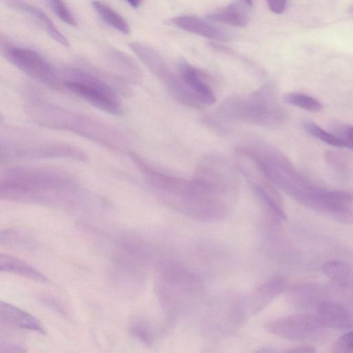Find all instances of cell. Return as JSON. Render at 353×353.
I'll return each mask as SVG.
<instances>
[{
	"instance_id": "obj_1",
	"label": "cell",
	"mask_w": 353,
	"mask_h": 353,
	"mask_svg": "<svg viewBox=\"0 0 353 353\" xmlns=\"http://www.w3.org/2000/svg\"><path fill=\"white\" fill-rule=\"evenodd\" d=\"M145 179L167 205L192 219L217 221L226 216L237 196L193 176L191 179L170 175L134 157Z\"/></svg>"
},
{
	"instance_id": "obj_2",
	"label": "cell",
	"mask_w": 353,
	"mask_h": 353,
	"mask_svg": "<svg viewBox=\"0 0 353 353\" xmlns=\"http://www.w3.org/2000/svg\"><path fill=\"white\" fill-rule=\"evenodd\" d=\"M155 293L170 320L190 314L201 303L204 288L194 272L171 259L157 264Z\"/></svg>"
},
{
	"instance_id": "obj_3",
	"label": "cell",
	"mask_w": 353,
	"mask_h": 353,
	"mask_svg": "<svg viewBox=\"0 0 353 353\" xmlns=\"http://www.w3.org/2000/svg\"><path fill=\"white\" fill-rule=\"evenodd\" d=\"M217 113L225 120L241 121L267 128L281 123L286 112L279 103L276 89L266 83L246 95L227 97L220 104Z\"/></svg>"
},
{
	"instance_id": "obj_4",
	"label": "cell",
	"mask_w": 353,
	"mask_h": 353,
	"mask_svg": "<svg viewBox=\"0 0 353 353\" xmlns=\"http://www.w3.org/2000/svg\"><path fill=\"white\" fill-rule=\"evenodd\" d=\"M240 147L254 159L276 188L301 204L315 185L296 170L280 149L272 143L261 140Z\"/></svg>"
},
{
	"instance_id": "obj_5",
	"label": "cell",
	"mask_w": 353,
	"mask_h": 353,
	"mask_svg": "<svg viewBox=\"0 0 353 353\" xmlns=\"http://www.w3.org/2000/svg\"><path fill=\"white\" fill-rule=\"evenodd\" d=\"M71 184L57 174L39 170L15 169L6 174L1 184L6 199L51 203L69 190Z\"/></svg>"
},
{
	"instance_id": "obj_6",
	"label": "cell",
	"mask_w": 353,
	"mask_h": 353,
	"mask_svg": "<svg viewBox=\"0 0 353 353\" xmlns=\"http://www.w3.org/2000/svg\"><path fill=\"white\" fill-rule=\"evenodd\" d=\"M130 48L141 62L166 87L171 96L178 102L190 108H198L199 101L179 77L168 65L160 54L150 46L140 41L128 43Z\"/></svg>"
},
{
	"instance_id": "obj_7",
	"label": "cell",
	"mask_w": 353,
	"mask_h": 353,
	"mask_svg": "<svg viewBox=\"0 0 353 353\" xmlns=\"http://www.w3.org/2000/svg\"><path fill=\"white\" fill-rule=\"evenodd\" d=\"M64 85L92 105L108 113L117 114L121 107L114 91L105 82L86 72L72 70Z\"/></svg>"
},
{
	"instance_id": "obj_8",
	"label": "cell",
	"mask_w": 353,
	"mask_h": 353,
	"mask_svg": "<svg viewBox=\"0 0 353 353\" xmlns=\"http://www.w3.org/2000/svg\"><path fill=\"white\" fill-rule=\"evenodd\" d=\"M246 316L244 299L230 294L219 297L212 303L204 326L212 336H222L237 330Z\"/></svg>"
},
{
	"instance_id": "obj_9",
	"label": "cell",
	"mask_w": 353,
	"mask_h": 353,
	"mask_svg": "<svg viewBox=\"0 0 353 353\" xmlns=\"http://www.w3.org/2000/svg\"><path fill=\"white\" fill-rule=\"evenodd\" d=\"M3 51L8 61L27 75L52 88L59 86L56 71L38 52L12 46H5Z\"/></svg>"
},
{
	"instance_id": "obj_10",
	"label": "cell",
	"mask_w": 353,
	"mask_h": 353,
	"mask_svg": "<svg viewBox=\"0 0 353 353\" xmlns=\"http://www.w3.org/2000/svg\"><path fill=\"white\" fill-rule=\"evenodd\" d=\"M323 327L316 315L299 313L270 321L267 329L279 337L293 341H303L316 337Z\"/></svg>"
},
{
	"instance_id": "obj_11",
	"label": "cell",
	"mask_w": 353,
	"mask_h": 353,
	"mask_svg": "<svg viewBox=\"0 0 353 353\" xmlns=\"http://www.w3.org/2000/svg\"><path fill=\"white\" fill-rule=\"evenodd\" d=\"M316 316L324 327L353 330V312L336 301L323 300L316 305Z\"/></svg>"
},
{
	"instance_id": "obj_12",
	"label": "cell",
	"mask_w": 353,
	"mask_h": 353,
	"mask_svg": "<svg viewBox=\"0 0 353 353\" xmlns=\"http://www.w3.org/2000/svg\"><path fill=\"white\" fill-rule=\"evenodd\" d=\"M286 280L283 276H274L258 285L244 299L248 315H254L270 304L285 290Z\"/></svg>"
},
{
	"instance_id": "obj_13",
	"label": "cell",
	"mask_w": 353,
	"mask_h": 353,
	"mask_svg": "<svg viewBox=\"0 0 353 353\" xmlns=\"http://www.w3.org/2000/svg\"><path fill=\"white\" fill-rule=\"evenodd\" d=\"M177 72L186 86L195 95L203 107L216 101L212 88L203 79L200 72L183 58L176 61Z\"/></svg>"
},
{
	"instance_id": "obj_14",
	"label": "cell",
	"mask_w": 353,
	"mask_h": 353,
	"mask_svg": "<svg viewBox=\"0 0 353 353\" xmlns=\"http://www.w3.org/2000/svg\"><path fill=\"white\" fill-rule=\"evenodd\" d=\"M178 28L205 38L226 41L232 39V33L217 24L195 16H179L172 19Z\"/></svg>"
},
{
	"instance_id": "obj_15",
	"label": "cell",
	"mask_w": 353,
	"mask_h": 353,
	"mask_svg": "<svg viewBox=\"0 0 353 353\" xmlns=\"http://www.w3.org/2000/svg\"><path fill=\"white\" fill-rule=\"evenodd\" d=\"M1 320L17 328L45 334L43 325L33 315L7 302H1Z\"/></svg>"
},
{
	"instance_id": "obj_16",
	"label": "cell",
	"mask_w": 353,
	"mask_h": 353,
	"mask_svg": "<svg viewBox=\"0 0 353 353\" xmlns=\"http://www.w3.org/2000/svg\"><path fill=\"white\" fill-rule=\"evenodd\" d=\"M11 8L22 11L34 19L55 41L64 47L70 43L67 38L58 30L48 16L41 10L30 4L25 0H4Z\"/></svg>"
},
{
	"instance_id": "obj_17",
	"label": "cell",
	"mask_w": 353,
	"mask_h": 353,
	"mask_svg": "<svg viewBox=\"0 0 353 353\" xmlns=\"http://www.w3.org/2000/svg\"><path fill=\"white\" fill-rule=\"evenodd\" d=\"M0 270L39 283L48 281L45 275L27 262L8 254H0Z\"/></svg>"
},
{
	"instance_id": "obj_18",
	"label": "cell",
	"mask_w": 353,
	"mask_h": 353,
	"mask_svg": "<svg viewBox=\"0 0 353 353\" xmlns=\"http://www.w3.org/2000/svg\"><path fill=\"white\" fill-rule=\"evenodd\" d=\"M325 276L336 285L353 295V266L341 261H328L323 265Z\"/></svg>"
},
{
	"instance_id": "obj_19",
	"label": "cell",
	"mask_w": 353,
	"mask_h": 353,
	"mask_svg": "<svg viewBox=\"0 0 353 353\" xmlns=\"http://www.w3.org/2000/svg\"><path fill=\"white\" fill-rule=\"evenodd\" d=\"M207 18L236 27H244L249 21L246 8L239 2H233L219 11L212 12L207 15Z\"/></svg>"
},
{
	"instance_id": "obj_20",
	"label": "cell",
	"mask_w": 353,
	"mask_h": 353,
	"mask_svg": "<svg viewBox=\"0 0 353 353\" xmlns=\"http://www.w3.org/2000/svg\"><path fill=\"white\" fill-rule=\"evenodd\" d=\"M92 7L108 26L124 34L130 33V29L127 21L111 7L97 0L92 2Z\"/></svg>"
},
{
	"instance_id": "obj_21",
	"label": "cell",
	"mask_w": 353,
	"mask_h": 353,
	"mask_svg": "<svg viewBox=\"0 0 353 353\" xmlns=\"http://www.w3.org/2000/svg\"><path fill=\"white\" fill-rule=\"evenodd\" d=\"M285 103L312 112H317L323 108L322 103L316 99L300 92H290L283 96Z\"/></svg>"
},
{
	"instance_id": "obj_22",
	"label": "cell",
	"mask_w": 353,
	"mask_h": 353,
	"mask_svg": "<svg viewBox=\"0 0 353 353\" xmlns=\"http://www.w3.org/2000/svg\"><path fill=\"white\" fill-rule=\"evenodd\" d=\"M129 332L135 339L148 346L154 341L155 333L152 325L145 320L134 318L129 323Z\"/></svg>"
},
{
	"instance_id": "obj_23",
	"label": "cell",
	"mask_w": 353,
	"mask_h": 353,
	"mask_svg": "<svg viewBox=\"0 0 353 353\" xmlns=\"http://www.w3.org/2000/svg\"><path fill=\"white\" fill-rule=\"evenodd\" d=\"M305 131L312 137L336 148H345L343 141L334 133L327 132L314 123L307 121L303 124Z\"/></svg>"
},
{
	"instance_id": "obj_24",
	"label": "cell",
	"mask_w": 353,
	"mask_h": 353,
	"mask_svg": "<svg viewBox=\"0 0 353 353\" xmlns=\"http://www.w3.org/2000/svg\"><path fill=\"white\" fill-rule=\"evenodd\" d=\"M21 232L14 230H4L1 232V243L10 247L21 249L34 248L33 243Z\"/></svg>"
},
{
	"instance_id": "obj_25",
	"label": "cell",
	"mask_w": 353,
	"mask_h": 353,
	"mask_svg": "<svg viewBox=\"0 0 353 353\" xmlns=\"http://www.w3.org/2000/svg\"><path fill=\"white\" fill-rule=\"evenodd\" d=\"M52 12L64 23L76 26L77 22L63 0H45Z\"/></svg>"
},
{
	"instance_id": "obj_26",
	"label": "cell",
	"mask_w": 353,
	"mask_h": 353,
	"mask_svg": "<svg viewBox=\"0 0 353 353\" xmlns=\"http://www.w3.org/2000/svg\"><path fill=\"white\" fill-rule=\"evenodd\" d=\"M333 350L339 353L353 352V330H350L341 336L336 341Z\"/></svg>"
},
{
	"instance_id": "obj_27",
	"label": "cell",
	"mask_w": 353,
	"mask_h": 353,
	"mask_svg": "<svg viewBox=\"0 0 353 353\" xmlns=\"http://www.w3.org/2000/svg\"><path fill=\"white\" fill-rule=\"evenodd\" d=\"M334 134L341 139L345 148L353 150V126L342 125H338L334 128Z\"/></svg>"
},
{
	"instance_id": "obj_28",
	"label": "cell",
	"mask_w": 353,
	"mask_h": 353,
	"mask_svg": "<svg viewBox=\"0 0 353 353\" xmlns=\"http://www.w3.org/2000/svg\"><path fill=\"white\" fill-rule=\"evenodd\" d=\"M327 162L334 169L345 171L347 168V161L342 154L330 151L326 153Z\"/></svg>"
},
{
	"instance_id": "obj_29",
	"label": "cell",
	"mask_w": 353,
	"mask_h": 353,
	"mask_svg": "<svg viewBox=\"0 0 353 353\" xmlns=\"http://www.w3.org/2000/svg\"><path fill=\"white\" fill-rule=\"evenodd\" d=\"M287 0H266L269 9L275 14H280L285 8Z\"/></svg>"
},
{
	"instance_id": "obj_30",
	"label": "cell",
	"mask_w": 353,
	"mask_h": 353,
	"mask_svg": "<svg viewBox=\"0 0 353 353\" xmlns=\"http://www.w3.org/2000/svg\"><path fill=\"white\" fill-rule=\"evenodd\" d=\"M23 347L19 345V344H16L14 343H1L0 345V352H25Z\"/></svg>"
},
{
	"instance_id": "obj_31",
	"label": "cell",
	"mask_w": 353,
	"mask_h": 353,
	"mask_svg": "<svg viewBox=\"0 0 353 353\" xmlns=\"http://www.w3.org/2000/svg\"><path fill=\"white\" fill-rule=\"evenodd\" d=\"M288 352H301V353H310L315 352L314 348L310 345H301L294 348H292Z\"/></svg>"
},
{
	"instance_id": "obj_32",
	"label": "cell",
	"mask_w": 353,
	"mask_h": 353,
	"mask_svg": "<svg viewBox=\"0 0 353 353\" xmlns=\"http://www.w3.org/2000/svg\"><path fill=\"white\" fill-rule=\"evenodd\" d=\"M130 6L134 8H137L140 6L142 0H126Z\"/></svg>"
},
{
	"instance_id": "obj_33",
	"label": "cell",
	"mask_w": 353,
	"mask_h": 353,
	"mask_svg": "<svg viewBox=\"0 0 353 353\" xmlns=\"http://www.w3.org/2000/svg\"><path fill=\"white\" fill-rule=\"evenodd\" d=\"M247 5L249 6H252V0H244Z\"/></svg>"
},
{
	"instance_id": "obj_34",
	"label": "cell",
	"mask_w": 353,
	"mask_h": 353,
	"mask_svg": "<svg viewBox=\"0 0 353 353\" xmlns=\"http://www.w3.org/2000/svg\"><path fill=\"white\" fill-rule=\"evenodd\" d=\"M350 11L353 14V6H352L351 9H350Z\"/></svg>"
}]
</instances>
